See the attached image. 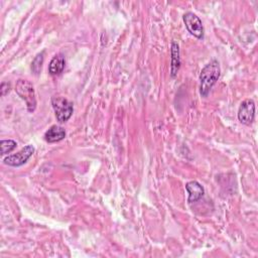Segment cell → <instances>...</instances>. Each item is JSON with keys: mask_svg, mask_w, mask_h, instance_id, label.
<instances>
[{"mask_svg": "<svg viewBox=\"0 0 258 258\" xmlns=\"http://www.w3.org/2000/svg\"><path fill=\"white\" fill-rule=\"evenodd\" d=\"M221 69L219 62L216 60L211 61L206 65L200 74V94L203 97H207L220 78Z\"/></svg>", "mask_w": 258, "mask_h": 258, "instance_id": "6da1fadb", "label": "cell"}, {"mask_svg": "<svg viewBox=\"0 0 258 258\" xmlns=\"http://www.w3.org/2000/svg\"><path fill=\"white\" fill-rule=\"evenodd\" d=\"M15 91L26 103L28 112H33L37 108V99L33 85L27 80H19L15 86Z\"/></svg>", "mask_w": 258, "mask_h": 258, "instance_id": "7a4b0ae2", "label": "cell"}, {"mask_svg": "<svg viewBox=\"0 0 258 258\" xmlns=\"http://www.w3.org/2000/svg\"><path fill=\"white\" fill-rule=\"evenodd\" d=\"M51 105H53L57 120L60 123H65L71 118L74 111L73 103L66 98L53 97L51 98Z\"/></svg>", "mask_w": 258, "mask_h": 258, "instance_id": "3957f363", "label": "cell"}, {"mask_svg": "<svg viewBox=\"0 0 258 258\" xmlns=\"http://www.w3.org/2000/svg\"><path fill=\"white\" fill-rule=\"evenodd\" d=\"M183 20L188 32L198 39L204 38V28L199 16L193 12H187L184 14Z\"/></svg>", "mask_w": 258, "mask_h": 258, "instance_id": "277c9868", "label": "cell"}, {"mask_svg": "<svg viewBox=\"0 0 258 258\" xmlns=\"http://www.w3.org/2000/svg\"><path fill=\"white\" fill-rule=\"evenodd\" d=\"M34 152V147L32 145H26L19 152L11 154L4 159V164L10 166H22L32 156Z\"/></svg>", "mask_w": 258, "mask_h": 258, "instance_id": "5b68a950", "label": "cell"}, {"mask_svg": "<svg viewBox=\"0 0 258 258\" xmlns=\"http://www.w3.org/2000/svg\"><path fill=\"white\" fill-rule=\"evenodd\" d=\"M255 118V103L251 99L244 100L238 110L239 121L245 124L251 125Z\"/></svg>", "mask_w": 258, "mask_h": 258, "instance_id": "8992f818", "label": "cell"}, {"mask_svg": "<svg viewBox=\"0 0 258 258\" xmlns=\"http://www.w3.org/2000/svg\"><path fill=\"white\" fill-rule=\"evenodd\" d=\"M186 188L188 193V203H195L197 201H199L205 193L204 188L202 187V185L196 181H192V182H188L186 185Z\"/></svg>", "mask_w": 258, "mask_h": 258, "instance_id": "52a82bcc", "label": "cell"}, {"mask_svg": "<svg viewBox=\"0 0 258 258\" xmlns=\"http://www.w3.org/2000/svg\"><path fill=\"white\" fill-rule=\"evenodd\" d=\"M170 75L175 78L178 75V72L181 67V59H180V47L176 42L171 43L170 48Z\"/></svg>", "mask_w": 258, "mask_h": 258, "instance_id": "ba28073f", "label": "cell"}, {"mask_svg": "<svg viewBox=\"0 0 258 258\" xmlns=\"http://www.w3.org/2000/svg\"><path fill=\"white\" fill-rule=\"evenodd\" d=\"M66 137V130L62 126L53 125L46 133L45 140L48 143H55L63 141Z\"/></svg>", "mask_w": 258, "mask_h": 258, "instance_id": "9c48e42d", "label": "cell"}, {"mask_svg": "<svg viewBox=\"0 0 258 258\" xmlns=\"http://www.w3.org/2000/svg\"><path fill=\"white\" fill-rule=\"evenodd\" d=\"M66 66L65 57L62 54H59L51 59L48 65V73L51 76H58L63 73Z\"/></svg>", "mask_w": 258, "mask_h": 258, "instance_id": "30bf717a", "label": "cell"}, {"mask_svg": "<svg viewBox=\"0 0 258 258\" xmlns=\"http://www.w3.org/2000/svg\"><path fill=\"white\" fill-rule=\"evenodd\" d=\"M44 55L45 51H42L41 54H39L36 58H34V60L31 63V70L36 75H39L42 70L43 63H44Z\"/></svg>", "mask_w": 258, "mask_h": 258, "instance_id": "8fae6325", "label": "cell"}, {"mask_svg": "<svg viewBox=\"0 0 258 258\" xmlns=\"http://www.w3.org/2000/svg\"><path fill=\"white\" fill-rule=\"evenodd\" d=\"M17 143L14 141L8 140V141H1V154L4 156V154L10 153L15 147Z\"/></svg>", "mask_w": 258, "mask_h": 258, "instance_id": "7c38bea8", "label": "cell"}, {"mask_svg": "<svg viewBox=\"0 0 258 258\" xmlns=\"http://www.w3.org/2000/svg\"><path fill=\"white\" fill-rule=\"evenodd\" d=\"M10 88H11V86L9 83L3 82L1 84V88H0V91H1V96H5L10 91Z\"/></svg>", "mask_w": 258, "mask_h": 258, "instance_id": "4fadbf2b", "label": "cell"}]
</instances>
